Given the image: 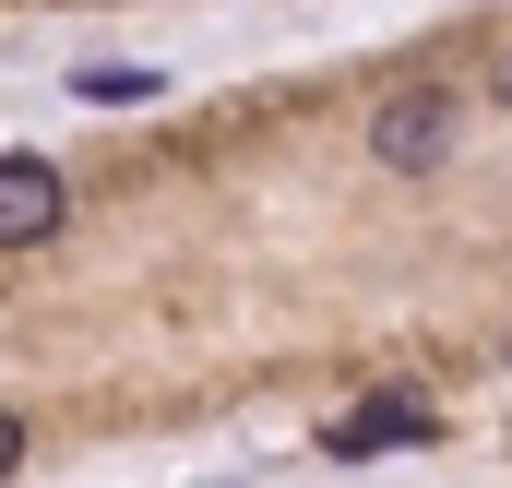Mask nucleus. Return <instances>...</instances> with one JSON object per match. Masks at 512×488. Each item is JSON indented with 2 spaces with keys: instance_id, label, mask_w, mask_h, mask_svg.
Wrapping results in <instances>:
<instances>
[{
  "instance_id": "1",
  "label": "nucleus",
  "mask_w": 512,
  "mask_h": 488,
  "mask_svg": "<svg viewBox=\"0 0 512 488\" xmlns=\"http://www.w3.org/2000/svg\"><path fill=\"white\" fill-rule=\"evenodd\" d=\"M429 429H441V417H429L417 393H370V405H346V417L322 429V453H334V465H370V453H417Z\"/></svg>"
},
{
  "instance_id": "4",
  "label": "nucleus",
  "mask_w": 512,
  "mask_h": 488,
  "mask_svg": "<svg viewBox=\"0 0 512 488\" xmlns=\"http://www.w3.org/2000/svg\"><path fill=\"white\" fill-rule=\"evenodd\" d=\"M72 96H84V108H143V96H155V72H120V60H84V72H72Z\"/></svg>"
},
{
  "instance_id": "2",
  "label": "nucleus",
  "mask_w": 512,
  "mask_h": 488,
  "mask_svg": "<svg viewBox=\"0 0 512 488\" xmlns=\"http://www.w3.org/2000/svg\"><path fill=\"white\" fill-rule=\"evenodd\" d=\"M453 131H465V108H453V96H382L370 155H382V167H441V155H453Z\"/></svg>"
},
{
  "instance_id": "3",
  "label": "nucleus",
  "mask_w": 512,
  "mask_h": 488,
  "mask_svg": "<svg viewBox=\"0 0 512 488\" xmlns=\"http://www.w3.org/2000/svg\"><path fill=\"white\" fill-rule=\"evenodd\" d=\"M60 167L48 155H0V250H36V239H60Z\"/></svg>"
},
{
  "instance_id": "5",
  "label": "nucleus",
  "mask_w": 512,
  "mask_h": 488,
  "mask_svg": "<svg viewBox=\"0 0 512 488\" xmlns=\"http://www.w3.org/2000/svg\"><path fill=\"white\" fill-rule=\"evenodd\" d=\"M12 465H24V417L0 405V488H12Z\"/></svg>"
}]
</instances>
